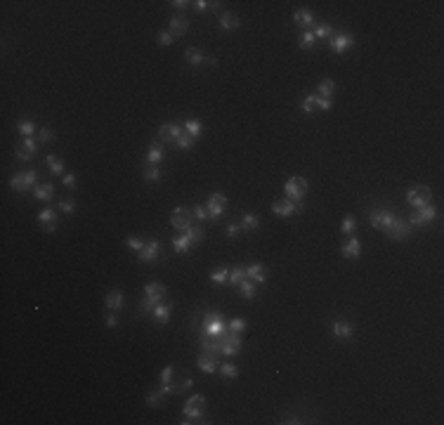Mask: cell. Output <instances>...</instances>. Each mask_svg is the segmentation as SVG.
<instances>
[{"label": "cell", "mask_w": 444, "mask_h": 425, "mask_svg": "<svg viewBox=\"0 0 444 425\" xmlns=\"http://www.w3.org/2000/svg\"><path fill=\"white\" fill-rule=\"evenodd\" d=\"M184 132H189L192 137H201V132H203V123L201 121H196V118H189V121H184Z\"/></svg>", "instance_id": "34"}, {"label": "cell", "mask_w": 444, "mask_h": 425, "mask_svg": "<svg viewBox=\"0 0 444 425\" xmlns=\"http://www.w3.org/2000/svg\"><path fill=\"white\" fill-rule=\"evenodd\" d=\"M182 59L189 64V66H201V64H210V66H213V64H215L213 57H206V54L201 52V50H196V47H187Z\"/></svg>", "instance_id": "18"}, {"label": "cell", "mask_w": 444, "mask_h": 425, "mask_svg": "<svg viewBox=\"0 0 444 425\" xmlns=\"http://www.w3.org/2000/svg\"><path fill=\"white\" fill-rule=\"evenodd\" d=\"M10 187L19 194H26L29 189H36L38 187V170L31 168L26 172H14L10 177Z\"/></svg>", "instance_id": "3"}, {"label": "cell", "mask_w": 444, "mask_h": 425, "mask_svg": "<svg viewBox=\"0 0 444 425\" xmlns=\"http://www.w3.org/2000/svg\"><path fill=\"white\" fill-rule=\"evenodd\" d=\"M159 253H161V241H159V239H149V241L144 244V248L137 253V260H140V262H154V260L159 257Z\"/></svg>", "instance_id": "17"}, {"label": "cell", "mask_w": 444, "mask_h": 425, "mask_svg": "<svg viewBox=\"0 0 444 425\" xmlns=\"http://www.w3.org/2000/svg\"><path fill=\"white\" fill-rule=\"evenodd\" d=\"M168 26H170V33H173L175 38H180V36H184V33H187V29H189V21L184 19L182 14H175Z\"/></svg>", "instance_id": "30"}, {"label": "cell", "mask_w": 444, "mask_h": 425, "mask_svg": "<svg viewBox=\"0 0 444 425\" xmlns=\"http://www.w3.org/2000/svg\"><path fill=\"white\" fill-rule=\"evenodd\" d=\"M17 130H19L22 137H33V132H38L33 121H22V123H17Z\"/></svg>", "instance_id": "40"}, {"label": "cell", "mask_w": 444, "mask_h": 425, "mask_svg": "<svg viewBox=\"0 0 444 425\" xmlns=\"http://www.w3.org/2000/svg\"><path fill=\"white\" fill-rule=\"evenodd\" d=\"M104 324H107L109 329H116V326H119V317H116L114 312H107V317H104Z\"/></svg>", "instance_id": "58"}, {"label": "cell", "mask_w": 444, "mask_h": 425, "mask_svg": "<svg viewBox=\"0 0 444 425\" xmlns=\"http://www.w3.org/2000/svg\"><path fill=\"white\" fill-rule=\"evenodd\" d=\"M159 163H163V147L161 142H154L147 149V166H159Z\"/></svg>", "instance_id": "29"}, {"label": "cell", "mask_w": 444, "mask_h": 425, "mask_svg": "<svg viewBox=\"0 0 444 425\" xmlns=\"http://www.w3.org/2000/svg\"><path fill=\"white\" fill-rule=\"evenodd\" d=\"M173 41H175V36L170 31H159V45L168 47V45H173Z\"/></svg>", "instance_id": "55"}, {"label": "cell", "mask_w": 444, "mask_h": 425, "mask_svg": "<svg viewBox=\"0 0 444 425\" xmlns=\"http://www.w3.org/2000/svg\"><path fill=\"white\" fill-rule=\"evenodd\" d=\"M170 314H173V302H159L156 307L152 309V317L156 324H168L170 321Z\"/></svg>", "instance_id": "20"}, {"label": "cell", "mask_w": 444, "mask_h": 425, "mask_svg": "<svg viewBox=\"0 0 444 425\" xmlns=\"http://www.w3.org/2000/svg\"><path fill=\"white\" fill-rule=\"evenodd\" d=\"M64 187H69V189H76V175H74V172L64 175Z\"/></svg>", "instance_id": "60"}, {"label": "cell", "mask_w": 444, "mask_h": 425, "mask_svg": "<svg viewBox=\"0 0 444 425\" xmlns=\"http://www.w3.org/2000/svg\"><path fill=\"white\" fill-rule=\"evenodd\" d=\"M163 397H165V394H163L161 390H156V392H149V394H147V406H152V409H159V406H161V402H163Z\"/></svg>", "instance_id": "47"}, {"label": "cell", "mask_w": 444, "mask_h": 425, "mask_svg": "<svg viewBox=\"0 0 444 425\" xmlns=\"http://www.w3.org/2000/svg\"><path fill=\"white\" fill-rule=\"evenodd\" d=\"M355 227H357V220L352 217V215H347L345 220H343V227H340V232L347 234V236H352V232H355Z\"/></svg>", "instance_id": "52"}, {"label": "cell", "mask_w": 444, "mask_h": 425, "mask_svg": "<svg viewBox=\"0 0 444 425\" xmlns=\"http://www.w3.org/2000/svg\"><path fill=\"white\" fill-rule=\"evenodd\" d=\"M144 180L159 182L161 180V168H159V166H147V168H144Z\"/></svg>", "instance_id": "46"}, {"label": "cell", "mask_w": 444, "mask_h": 425, "mask_svg": "<svg viewBox=\"0 0 444 425\" xmlns=\"http://www.w3.org/2000/svg\"><path fill=\"white\" fill-rule=\"evenodd\" d=\"M173 371H175L173 366H165V369L161 371V382H163V385H165V382H173Z\"/></svg>", "instance_id": "57"}, {"label": "cell", "mask_w": 444, "mask_h": 425, "mask_svg": "<svg viewBox=\"0 0 444 425\" xmlns=\"http://www.w3.org/2000/svg\"><path fill=\"white\" fill-rule=\"evenodd\" d=\"M123 300H125V298H123V291L116 288V291H109L107 296H104V305H107L109 312H119V309L123 307Z\"/></svg>", "instance_id": "23"}, {"label": "cell", "mask_w": 444, "mask_h": 425, "mask_svg": "<svg viewBox=\"0 0 444 425\" xmlns=\"http://www.w3.org/2000/svg\"><path fill=\"white\" fill-rule=\"evenodd\" d=\"M217 373H220L222 378L234 381V378H239V366L234 364V361H222V364H220V369H217Z\"/></svg>", "instance_id": "32"}, {"label": "cell", "mask_w": 444, "mask_h": 425, "mask_svg": "<svg viewBox=\"0 0 444 425\" xmlns=\"http://www.w3.org/2000/svg\"><path fill=\"white\" fill-rule=\"evenodd\" d=\"M241 232H243V229H241V224H237V222L227 224V236H229V239H237Z\"/></svg>", "instance_id": "56"}, {"label": "cell", "mask_w": 444, "mask_h": 425, "mask_svg": "<svg viewBox=\"0 0 444 425\" xmlns=\"http://www.w3.org/2000/svg\"><path fill=\"white\" fill-rule=\"evenodd\" d=\"M182 234L187 236V239H189V241H192V246L201 244V241L206 239V234H203V229H201L199 224H192V227H189V229H184Z\"/></svg>", "instance_id": "33"}, {"label": "cell", "mask_w": 444, "mask_h": 425, "mask_svg": "<svg viewBox=\"0 0 444 425\" xmlns=\"http://www.w3.org/2000/svg\"><path fill=\"white\" fill-rule=\"evenodd\" d=\"M312 33H314V38H317V41H326V38H331V36H333V29H331L328 24H319Z\"/></svg>", "instance_id": "42"}, {"label": "cell", "mask_w": 444, "mask_h": 425, "mask_svg": "<svg viewBox=\"0 0 444 425\" xmlns=\"http://www.w3.org/2000/svg\"><path fill=\"white\" fill-rule=\"evenodd\" d=\"M38 144H40L38 139H33V137H24L19 147H24V149H26V151H29V154H31V156H36V151H38Z\"/></svg>", "instance_id": "51"}, {"label": "cell", "mask_w": 444, "mask_h": 425, "mask_svg": "<svg viewBox=\"0 0 444 425\" xmlns=\"http://www.w3.org/2000/svg\"><path fill=\"white\" fill-rule=\"evenodd\" d=\"M383 234H385L388 239L402 241V239H406V236L411 234V224H409V220H404V217H395V222H392Z\"/></svg>", "instance_id": "13"}, {"label": "cell", "mask_w": 444, "mask_h": 425, "mask_svg": "<svg viewBox=\"0 0 444 425\" xmlns=\"http://www.w3.org/2000/svg\"><path fill=\"white\" fill-rule=\"evenodd\" d=\"M355 45V36L352 33H345V31H338L328 38V47L333 50L336 54H343L345 50H350Z\"/></svg>", "instance_id": "12"}, {"label": "cell", "mask_w": 444, "mask_h": 425, "mask_svg": "<svg viewBox=\"0 0 444 425\" xmlns=\"http://www.w3.org/2000/svg\"><path fill=\"white\" fill-rule=\"evenodd\" d=\"M305 191H307V180L305 177H300V175H295V177H291V180L283 184V194H286V199L288 201H303L305 199Z\"/></svg>", "instance_id": "5"}, {"label": "cell", "mask_w": 444, "mask_h": 425, "mask_svg": "<svg viewBox=\"0 0 444 425\" xmlns=\"http://www.w3.org/2000/svg\"><path fill=\"white\" fill-rule=\"evenodd\" d=\"M144 244H147V241L140 239V236H128V239H125V246H128L130 251H135V253H140L142 248H144Z\"/></svg>", "instance_id": "48"}, {"label": "cell", "mask_w": 444, "mask_h": 425, "mask_svg": "<svg viewBox=\"0 0 444 425\" xmlns=\"http://www.w3.org/2000/svg\"><path fill=\"white\" fill-rule=\"evenodd\" d=\"M54 184L52 182H45V184H38L36 189H33V196L38 199V201H52L54 199Z\"/></svg>", "instance_id": "28"}, {"label": "cell", "mask_w": 444, "mask_h": 425, "mask_svg": "<svg viewBox=\"0 0 444 425\" xmlns=\"http://www.w3.org/2000/svg\"><path fill=\"white\" fill-rule=\"evenodd\" d=\"M196 144V137H192V135H189V132H182V135H180V139H177V144H175V147L177 149H184V151H187V149H192Z\"/></svg>", "instance_id": "44"}, {"label": "cell", "mask_w": 444, "mask_h": 425, "mask_svg": "<svg viewBox=\"0 0 444 425\" xmlns=\"http://www.w3.org/2000/svg\"><path fill=\"white\" fill-rule=\"evenodd\" d=\"M437 217V208H435L433 203L430 206H425V208H418L416 212H411V217H409V224L411 227H425V224H430Z\"/></svg>", "instance_id": "15"}, {"label": "cell", "mask_w": 444, "mask_h": 425, "mask_svg": "<svg viewBox=\"0 0 444 425\" xmlns=\"http://www.w3.org/2000/svg\"><path fill=\"white\" fill-rule=\"evenodd\" d=\"M246 279H250L253 284H265L267 281V267L260 262H253L246 267Z\"/></svg>", "instance_id": "21"}, {"label": "cell", "mask_w": 444, "mask_h": 425, "mask_svg": "<svg viewBox=\"0 0 444 425\" xmlns=\"http://www.w3.org/2000/svg\"><path fill=\"white\" fill-rule=\"evenodd\" d=\"M196 12H210V10H220V2H208V0H196L192 2Z\"/></svg>", "instance_id": "43"}, {"label": "cell", "mask_w": 444, "mask_h": 425, "mask_svg": "<svg viewBox=\"0 0 444 425\" xmlns=\"http://www.w3.org/2000/svg\"><path fill=\"white\" fill-rule=\"evenodd\" d=\"M173 248L177 251V253H189V248H194V246H192V241H189V239L182 234V236L173 239Z\"/></svg>", "instance_id": "37"}, {"label": "cell", "mask_w": 444, "mask_h": 425, "mask_svg": "<svg viewBox=\"0 0 444 425\" xmlns=\"http://www.w3.org/2000/svg\"><path fill=\"white\" fill-rule=\"evenodd\" d=\"M239 26H241V19H239L234 12H222V14H220V29H222V31H234Z\"/></svg>", "instance_id": "27"}, {"label": "cell", "mask_w": 444, "mask_h": 425, "mask_svg": "<svg viewBox=\"0 0 444 425\" xmlns=\"http://www.w3.org/2000/svg\"><path fill=\"white\" fill-rule=\"evenodd\" d=\"M314 42H317V38H314L312 31H303L300 33V38H298V45H300L303 50H312Z\"/></svg>", "instance_id": "38"}, {"label": "cell", "mask_w": 444, "mask_h": 425, "mask_svg": "<svg viewBox=\"0 0 444 425\" xmlns=\"http://www.w3.org/2000/svg\"><path fill=\"white\" fill-rule=\"evenodd\" d=\"M227 329H229V331H234V333H243V331H246V319H243V317L232 319V321L227 324Z\"/></svg>", "instance_id": "50"}, {"label": "cell", "mask_w": 444, "mask_h": 425, "mask_svg": "<svg viewBox=\"0 0 444 425\" xmlns=\"http://www.w3.org/2000/svg\"><path fill=\"white\" fill-rule=\"evenodd\" d=\"M165 293H168V288L159 284V281H149L147 286H144V300H142V312H152L159 302L165 300Z\"/></svg>", "instance_id": "2"}, {"label": "cell", "mask_w": 444, "mask_h": 425, "mask_svg": "<svg viewBox=\"0 0 444 425\" xmlns=\"http://www.w3.org/2000/svg\"><path fill=\"white\" fill-rule=\"evenodd\" d=\"M170 224H173L175 229H189L192 224H194V212L189 211V208H184V206H175L173 212H170Z\"/></svg>", "instance_id": "9"}, {"label": "cell", "mask_w": 444, "mask_h": 425, "mask_svg": "<svg viewBox=\"0 0 444 425\" xmlns=\"http://www.w3.org/2000/svg\"><path fill=\"white\" fill-rule=\"evenodd\" d=\"M227 319L222 317L220 312H208L206 317H203V333L206 336H220V333H225L227 331Z\"/></svg>", "instance_id": "7"}, {"label": "cell", "mask_w": 444, "mask_h": 425, "mask_svg": "<svg viewBox=\"0 0 444 425\" xmlns=\"http://www.w3.org/2000/svg\"><path fill=\"white\" fill-rule=\"evenodd\" d=\"M406 203L411 206V208H425V206H430L433 203V191L428 189V187H411V189L406 191Z\"/></svg>", "instance_id": "6"}, {"label": "cell", "mask_w": 444, "mask_h": 425, "mask_svg": "<svg viewBox=\"0 0 444 425\" xmlns=\"http://www.w3.org/2000/svg\"><path fill=\"white\" fill-rule=\"evenodd\" d=\"M14 154H17V159H19V161H31V154H29L24 147H17V149H14Z\"/></svg>", "instance_id": "59"}, {"label": "cell", "mask_w": 444, "mask_h": 425, "mask_svg": "<svg viewBox=\"0 0 444 425\" xmlns=\"http://www.w3.org/2000/svg\"><path fill=\"white\" fill-rule=\"evenodd\" d=\"M210 279H213L215 284H227V281H229V267L213 269V272H210Z\"/></svg>", "instance_id": "41"}, {"label": "cell", "mask_w": 444, "mask_h": 425, "mask_svg": "<svg viewBox=\"0 0 444 425\" xmlns=\"http://www.w3.org/2000/svg\"><path fill=\"white\" fill-rule=\"evenodd\" d=\"M196 366H199L203 373H217V369H220V357L213 354V352H203V350H201L199 359H196Z\"/></svg>", "instance_id": "16"}, {"label": "cell", "mask_w": 444, "mask_h": 425, "mask_svg": "<svg viewBox=\"0 0 444 425\" xmlns=\"http://www.w3.org/2000/svg\"><path fill=\"white\" fill-rule=\"evenodd\" d=\"M293 21H295L303 31H310V26L314 24V14L310 10H295L293 12Z\"/></svg>", "instance_id": "26"}, {"label": "cell", "mask_w": 444, "mask_h": 425, "mask_svg": "<svg viewBox=\"0 0 444 425\" xmlns=\"http://www.w3.org/2000/svg\"><path fill=\"white\" fill-rule=\"evenodd\" d=\"M241 229H243V232H255V229H258V227H260V217H258V215H255V212H246V215H243V217H241Z\"/></svg>", "instance_id": "31"}, {"label": "cell", "mask_w": 444, "mask_h": 425, "mask_svg": "<svg viewBox=\"0 0 444 425\" xmlns=\"http://www.w3.org/2000/svg\"><path fill=\"white\" fill-rule=\"evenodd\" d=\"M45 163H47V168L52 170V175H62V172H64V163L57 159L54 154H50V156L45 159Z\"/></svg>", "instance_id": "39"}, {"label": "cell", "mask_w": 444, "mask_h": 425, "mask_svg": "<svg viewBox=\"0 0 444 425\" xmlns=\"http://www.w3.org/2000/svg\"><path fill=\"white\" fill-rule=\"evenodd\" d=\"M243 279H246V267H232L229 269V284L232 286H239Z\"/></svg>", "instance_id": "36"}, {"label": "cell", "mask_w": 444, "mask_h": 425, "mask_svg": "<svg viewBox=\"0 0 444 425\" xmlns=\"http://www.w3.org/2000/svg\"><path fill=\"white\" fill-rule=\"evenodd\" d=\"M217 340H220V345H222V354H225V357H237V354H241V350H243L241 333H234V331L227 329L225 333L217 336Z\"/></svg>", "instance_id": "4"}, {"label": "cell", "mask_w": 444, "mask_h": 425, "mask_svg": "<svg viewBox=\"0 0 444 425\" xmlns=\"http://www.w3.org/2000/svg\"><path fill=\"white\" fill-rule=\"evenodd\" d=\"M343 255H345L347 260H357L359 255H362V241H359L357 236H350V239H347V244L343 246Z\"/></svg>", "instance_id": "25"}, {"label": "cell", "mask_w": 444, "mask_h": 425, "mask_svg": "<svg viewBox=\"0 0 444 425\" xmlns=\"http://www.w3.org/2000/svg\"><path fill=\"white\" fill-rule=\"evenodd\" d=\"M255 286H258V284H253L250 279H243V281H241L237 288H239V293H241V298H246V300H253V298H255Z\"/></svg>", "instance_id": "35"}, {"label": "cell", "mask_w": 444, "mask_h": 425, "mask_svg": "<svg viewBox=\"0 0 444 425\" xmlns=\"http://www.w3.org/2000/svg\"><path fill=\"white\" fill-rule=\"evenodd\" d=\"M227 196L225 194H220V191H215V194H210L208 196V201H206V208L208 212H210V222H215V220H220L225 212H227Z\"/></svg>", "instance_id": "8"}, {"label": "cell", "mask_w": 444, "mask_h": 425, "mask_svg": "<svg viewBox=\"0 0 444 425\" xmlns=\"http://www.w3.org/2000/svg\"><path fill=\"white\" fill-rule=\"evenodd\" d=\"M54 139V130H50V128H40L38 130V142L40 144H47V142H52Z\"/></svg>", "instance_id": "53"}, {"label": "cell", "mask_w": 444, "mask_h": 425, "mask_svg": "<svg viewBox=\"0 0 444 425\" xmlns=\"http://www.w3.org/2000/svg\"><path fill=\"white\" fill-rule=\"evenodd\" d=\"M305 211V203L303 201H288V199H282V201H274L272 203V212L277 217H291L295 212H303Z\"/></svg>", "instance_id": "10"}, {"label": "cell", "mask_w": 444, "mask_h": 425, "mask_svg": "<svg viewBox=\"0 0 444 425\" xmlns=\"http://www.w3.org/2000/svg\"><path fill=\"white\" fill-rule=\"evenodd\" d=\"M303 111H305V114H312V111H317V97H314V92L305 95V99H303Z\"/></svg>", "instance_id": "49"}, {"label": "cell", "mask_w": 444, "mask_h": 425, "mask_svg": "<svg viewBox=\"0 0 444 425\" xmlns=\"http://www.w3.org/2000/svg\"><path fill=\"white\" fill-rule=\"evenodd\" d=\"M331 336H333V338L347 340V338L355 336V326H352L350 321H345V319H336V321L331 324Z\"/></svg>", "instance_id": "19"}, {"label": "cell", "mask_w": 444, "mask_h": 425, "mask_svg": "<svg viewBox=\"0 0 444 425\" xmlns=\"http://www.w3.org/2000/svg\"><path fill=\"white\" fill-rule=\"evenodd\" d=\"M182 416H184V421H180L182 425L196 423V418H203V416H206V397H203V394L189 397V399L184 402Z\"/></svg>", "instance_id": "1"}, {"label": "cell", "mask_w": 444, "mask_h": 425, "mask_svg": "<svg viewBox=\"0 0 444 425\" xmlns=\"http://www.w3.org/2000/svg\"><path fill=\"white\" fill-rule=\"evenodd\" d=\"M317 97H322V99H333V95H336V81H331V78H324L322 83L317 85V92H314Z\"/></svg>", "instance_id": "24"}, {"label": "cell", "mask_w": 444, "mask_h": 425, "mask_svg": "<svg viewBox=\"0 0 444 425\" xmlns=\"http://www.w3.org/2000/svg\"><path fill=\"white\" fill-rule=\"evenodd\" d=\"M170 5H173L175 10H187L192 2H187V0H175V2H170Z\"/></svg>", "instance_id": "61"}, {"label": "cell", "mask_w": 444, "mask_h": 425, "mask_svg": "<svg viewBox=\"0 0 444 425\" xmlns=\"http://www.w3.org/2000/svg\"><path fill=\"white\" fill-rule=\"evenodd\" d=\"M38 222L43 224V229L45 232H50L52 234L54 229H57V212L52 211V208H45V211L38 212Z\"/></svg>", "instance_id": "22"}, {"label": "cell", "mask_w": 444, "mask_h": 425, "mask_svg": "<svg viewBox=\"0 0 444 425\" xmlns=\"http://www.w3.org/2000/svg\"><path fill=\"white\" fill-rule=\"evenodd\" d=\"M59 211L66 212V215H74V212H76V203L71 201V199H64V201H59Z\"/></svg>", "instance_id": "54"}, {"label": "cell", "mask_w": 444, "mask_h": 425, "mask_svg": "<svg viewBox=\"0 0 444 425\" xmlns=\"http://www.w3.org/2000/svg\"><path fill=\"white\" fill-rule=\"evenodd\" d=\"M395 217H397V215L392 211H388V208H376V211H371V215H368V222L373 224L376 229L385 232V229L395 222Z\"/></svg>", "instance_id": "11"}, {"label": "cell", "mask_w": 444, "mask_h": 425, "mask_svg": "<svg viewBox=\"0 0 444 425\" xmlns=\"http://www.w3.org/2000/svg\"><path fill=\"white\" fill-rule=\"evenodd\" d=\"M182 132H184V128L180 126V123H163V126L159 128V142H165V144H173L175 147Z\"/></svg>", "instance_id": "14"}, {"label": "cell", "mask_w": 444, "mask_h": 425, "mask_svg": "<svg viewBox=\"0 0 444 425\" xmlns=\"http://www.w3.org/2000/svg\"><path fill=\"white\" fill-rule=\"evenodd\" d=\"M192 212H194V220L196 222H203V220H210V212H208V208L203 206V203H199V206H194L192 208Z\"/></svg>", "instance_id": "45"}]
</instances>
